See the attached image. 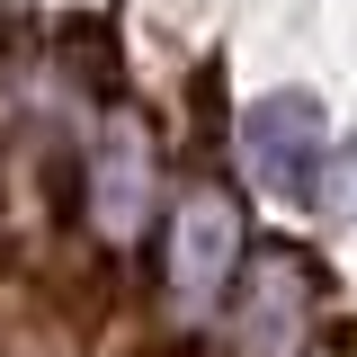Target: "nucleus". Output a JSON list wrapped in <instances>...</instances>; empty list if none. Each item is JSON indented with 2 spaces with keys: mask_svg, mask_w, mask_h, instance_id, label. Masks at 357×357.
<instances>
[{
  "mask_svg": "<svg viewBox=\"0 0 357 357\" xmlns=\"http://www.w3.org/2000/svg\"><path fill=\"white\" fill-rule=\"evenodd\" d=\"M241 286V197L232 188H188L170 206V304L178 312H215Z\"/></svg>",
  "mask_w": 357,
  "mask_h": 357,
  "instance_id": "nucleus-2",
  "label": "nucleus"
},
{
  "mask_svg": "<svg viewBox=\"0 0 357 357\" xmlns=\"http://www.w3.org/2000/svg\"><path fill=\"white\" fill-rule=\"evenodd\" d=\"M126 357H188V349H126Z\"/></svg>",
  "mask_w": 357,
  "mask_h": 357,
  "instance_id": "nucleus-6",
  "label": "nucleus"
},
{
  "mask_svg": "<svg viewBox=\"0 0 357 357\" xmlns=\"http://www.w3.org/2000/svg\"><path fill=\"white\" fill-rule=\"evenodd\" d=\"M89 215H98L107 241H134L143 215H152V134H143L134 107H116L89 143Z\"/></svg>",
  "mask_w": 357,
  "mask_h": 357,
  "instance_id": "nucleus-4",
  "label": "nucleus"
},
{
  "mask_svg": "<svg viewBox=\"0 0 357 357\" xmlns=\"http://www.w3.org/2000/svg\"><path fill=\"white\" fill-rule=\"evenodd\" d=\"M321 215H331V223H357V143H340L331 170H321Z\"/></svg>",
  "mask_w": 357,
  "mask_h": 357,
  "instance_id": "nucleus-5",
  "label": "nucleus"
},
{
  "mask_svg": "<svg viewBox=\"0 0 357 357\" xmlns=\"http://www.w3.org/2000/svg\"><path fill=\"white\" fill-rule=\"evenodd\" d=\"M223 312H232L241 357H295L304 349V321H312V259H295V250L250 259V277L232 286Z\"/></svg>",
  "mask_w": 357,
  "mask_h": 357,
  "instance_id": "nucleus-3",
  "label": "nucleus"
},
{
  "mask_svg": "<svg viewBox=\"0 0 357 357\" xmlns=\"http://www.w3.org/2000/svg\"><path fill=\"white\" fill-rule=\"evenodd\" d=\"M331 126H321V98L312 89H268L241 116V161L277 206H321V170H331Z\"/></svg>",
  "mask_w": 357,
  "mask_h": 357,
  "instance_id": "nucleus-1",
  "label": "nucleus"
}]
</instances>
